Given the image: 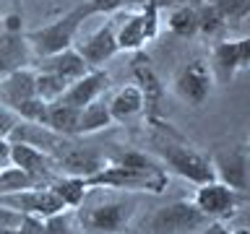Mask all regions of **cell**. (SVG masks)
<instances>
[{
	"instance_id": "obj_37",
	"label": "cell",
	"mask_w": 250,
	"mask_h": 234,
	"mask_svg": "<svg viewBox=\"0 0 250 234\" xmlns=\"http://www.w3.org/2000/svg\"><path fill=\"white\" fill-rule=\"evenodd\" d=\"M229 234H250V229H245V226H240V229H234V232H229Z\"/></svg>"
},
{
	"instance_id": "obj_10",
	"label": "cell",
	"mask_w": 250,
	"mask_h": 234,
	"mask_svg": "<svg viewBox=\"0 0 250 234\" xmlns=\"http://www.w3.org/2000/svg\"><path fill=\"white\" fill-rule=\"evenodd\" d=\"M208 161L214 167V177L219 182L248 193V146L245 143H237L229 148H216L208 156Z\"/></svg>"
},
{
	"instance_id": "obj_26",
	"label": "cell",
	"mask_w": 250,
	"mask_h": 234,
	"mask_svg": "<svg viewBox=\"0 0 250 234\" xmlns=\"http://www.w3.org/2000/svg\"><path fill=\"white\" fill-rule=\"evenodd\" d=\"M133 76H136V86L141 89V94H144V99H146V104L148 101H156L162 97V83H159V78H156V73L151 70V65H148V60L144 58H136V62H133Z\"/></svg>"
},
{
	"instance_id": "obj_35",
	"label": "cell",
	"mask_w": 250,
	"mask_h": 234,
	"mask_svg": "<svg viewBox=\"0 0 250 234\" xmlns=\"http://www.w3.org/2000/svg\"><path fill=\"white\" fill-rule=\"evenodd\" d=\"M11 164V140L8 138H0V169Z\"/></svg>"
},
{
	"instance_id": "obj_22",
	"label": "cell",
	"mask_w": 250,
	"mask_h": 234,
	"mask_svg": "<svg viewBox=\"0 0 250 234\" xmlns=\"http://www.w3.org/2000/svg\"><path fill=\"white\" fill-rule=\"evenodd\" d=\"M117 39V50H141L146 44V29L141 13H128L123 19V23L115 29Z\"/></svg>"
},
{
	"instance_id": "obj_23",
	"label": "cell",
	"mask_w": 250,
	"mask_h": 234,
	"mask_svg": "<svg viewBox=\"0 0 250 234\" xmlns=\"http://www.w3.org/2000/svg\"><path fill=\"white\" fill-rule=\"evenodd\" d=\"M167 26L175 37L190 39V37L198 34V13H195V8L190 3L177 5V8H172L169 19H167Z\"/></svg>"
},
{
	"instance_id": "obj_34",
	"label": "cell",
	"mask_w": 250,
	"mask_h": 234,
	"mask_svg": "<svg viewBox=\"0 0 250 234\" xmlns=\"http://www.w3.org/2000/svg\"><path fill=\"white\" fill-rule=\"evenodd\" d=\"M19 122V117H16L13 109H8L0 104V138H8V133L13 130V125Z\"/></svg>"
},
{
	"instance_id": "obj_16",
	"label": "cell",
	"mask_w": 250,
	"mask_h": 234,
	"mask_svg": "<svg viewBox=\"0 0 250 234\" xmlns=\"http://www.w3.org/2000/svg\"><path fill=\"white\" fill-rule=\"evenodd\" d=\"M37 70H50V73H58L60 78H65V81L70 83V81H76V78H81L83 73H89L91 68L86 65V60L78 55L76 47H68V50H62V52L39 58Z\"/></svg>"
},
{
	"instance_id": "obj_1",
	"label": "cell",
	"mask_w": 250,
	"mask_h": 234,
	"mask_svg": "<svg viewBox=\"0 0 250 234\" xmlns=\"http://www.w3.org/2000/svg\"><path fill=\"white\" fill-rule=\"evenodd\" d=\"M151 148L162 159L164 167H169L175 175H180L183 179H188V182L203 185V182L216 179L208 156L201 154L198 148H193L169 122L156 125V133L151 136Z\"/></svg>"
},
{
	"instance_id": "obj_28",
	"label": "cell",
	"mask_w": 250,
	"mask_h": 234,
	"mask_svg": "<svg viewBox=\"0 0 250 234\" xmlns=\"http://www.w3.org/2000/svg\"><path fill=\"white\" fill-rule=\"evenodd\" d=\"M16 117L23 122H34V125H44L47 122V109H50V104L47 101H42L39 97H29V99H23L19 101V104H13L11 107Z\"/></svg>"
},
{
	"instance_id": "obj_33",
	"label": "cell",
	"mask_w": 250,
	"mask_h": 234,
	"mask_svg": "<svg viewBox=\"0 0 250 234\" xmlns=\"http://www.w3.org/2000/svg\"><path fill=\"white\" fill-rule=\"evenodd\" d=\"M83 5L89 16H97V13H115L117 8L125 5V0H86Z\"/></svg>"
},
{
	"instance_id": "obj_21",
	"label": "cell",
	"mask_w": 250,
	"mask_h": 234,
	"mask_svg": "<svg viewBox=\"0 0 250 234\" xmlns=\"http://www.w3.org/2000/svg\"><path fill=\"white\" fill-rule=\"evenodd\" d=\"M47 187H50V190L62 200V206H65V208H78L83 203V198H86V190H89L86 182H83V177H73V175L55 177Z\"/></svg>"
},
{
	"instance_id": "obj_32",
	"label": "cell",
	"mask_w": 250,
	"mask_h": 234,
	"mask_svg": "<svg viewBox=\"0 0 250 234\" xmlns=\"http://www.w3.org/2000/svg\"><path fill=\"white\" fill-rule=\"evenodd\" d=\"M23 226H34V218L23 216L13 208L0 206V229H23Z\"/></svg>"
},
{
	"instance_id": "obj_18",
	"label": "cell",
	"mask_w": 250,
	"mask_h": 234,
	"mask_svg": "<svg viewBox=\"0 0 250 234\" xmlns=\"http://www.w3.org/2000/svg\"><path fill=\"white\" fill-rule=\"evenodd\" d=\"M107 107H109V115H112V122H128L146 109V99L138 86L130 83V86L117 89L115 97L107 101Z\"/></svg>"
},
{
	"instance_id": "obj_17",
	"label": "cell",
	"mask_w": 250,
	"mask_h": 234,
	"mask_svg": "<svg viewBox=\"0 0 250 234\" xmlns=\"http://www.w3.org/2000/svg\"><path fill=\"white\" fill-rule=\"evenodd\" d=\"M37 97L34 94V70L29 68H19L13 73H8L5 78H0V104L11 109L13 104Z\"/></svg>"
},
{
	"instance_id": "obj_3",
	"label": "cell",
	"mask_w": 250,
	"mask_h": 234,
	"mask_svg": "<svg viewBox=\"0 0 250 234\" xmlns=\"http://www.w3.org/2000/svg\"><path fill=\"white\" fill-rule=\"evenodd\" d=\"M89 19V11L86 5H76L73 11H68L65 16H60L58 21L47 23L42 29H34V31H26V42H29V50H34L39 58L44 55H55V52H62L68 47H73L76 42V34L81 29V23Z\"/></svg>"
},
{
	"instance_id": "obj_24",
	"label": "cell",
	"mask_w": 250,
	"mask_h": 234,
	"mask_svg": "<svg viewBox=\"0 0 250 234\" xmlns=\"http://www.w3.org/2000/svg\"><path fill=\"white\" fill-rule=\"evenodd\" d=\"M65 89H68V81L60 78L58 73H50V70H34V94L42 101H47V104L58 101Z\"/></svg>"
},
{
	"instance_id": "obj_20",
	"label": "cell",
	"mask_w": 250,
	"mask_h": 234,
	"mask_svg": "<svg viewBox=\"0 0 250 234\" xmlns=\"http://www.w3.org/2000/svg\"><path fill=\"white\" fill-rule=\"evenodd\" d=\"M78 112L81 109L70 107V104H62V101H52L50 109H47V128L58 136H65V138H73L78 136Z\"/></svg>"
},
{
	"instance_id": "obj_27",
	"label": "cell",
	"mask_w": 250,
	"mask_h": 234,
	"mask_svg": "<svg viewBox=\"0 0 250 234\" xmlns=\"http://www.w3.org/2000/svg\"><path fill=\"white\" fill-rule=\"evenodd\" d=\"M29 187H39V182L29 175V172L13 167V164H8V167L0 169V195L29 190Z\"/></svg>"
},
{
	"instance_id": "obj_15",
	"label": "cell",
	"mask_w": 250,
	"mask_h": 234,
	"mask_svg": "<svg viewBox=\"0 0 250 234\" xmlns=\"http://www.w3.org/2000/svg\"><path fill=\"white\" fill-rule=\"evenodd\" d=\"M29 65V42L21 31L3 29L0 34V78Z\"/></svg>"
},
{
	"instance_id": "obj_13",
	"label": "cell",
	"mask_w": 250,
	"mask_h": 234,
	"mask_svg": "<svg viewBox=\"0 0 250 234\" xmlns=\"http://www.w3.org/2000/svg\"><path fill=\"white\" fill-rule=\"evenodd\" d=\"M55 161H58V169L60 175L65 172V175H73V177H91L97 175L99 169L107 167V159L104 156H99L97 151H91V148H83V146H76L73 140H68L65 148L55 156Z\"/></svg>"
},
{
	"instance_id": "obj_2",
	"label": "cell",
	"mask_w": 250,
	"mask_h": 234,
	"mask_svg": "<svg viewBox=\"0 0 250 234\" xmlns=\"http://www.w3.org/2000/svg\"><path fill=\"white\" fill-rule=\"evenodd\" d=\"M86 187H115V190H146L164 193L167 187V172L164 169H133L123 164L107 161L104 169L83 179Z\"/></svg>"
},
{
	"instance_id": "obj_5",
	"label": "cell",
	"mask_w": 250,
	"mask_h": 234,
	"mask_svg": "<svg viewBox=\"0 0 250 234\" xmlns=\"http://www.w3.org/2000/svg\"><path fill=\"white\" fill-rule=\"evenodd\" d=\"M248 203V193L234 190V187L219 182V179H211V182H203L195 187L193 193V206L201 211L208 221H222V218L232 216L240 206Z\"/></svg>"
},
{
	"instance_id": "obj_12",
	"label": "cell",
	"mask_w": 250,
	"mask_h": 234,
	"mask_svg": "<svg viewBox=\"0 0 250 234\" xmlns=\"http://www.w3.org/2000/svg\"><path fill=\"white\" fill-rule=\"evenodd\" d=\"M107 89H109V73H107V70H102V68H91L89 73H83L81 78L70 81L68 89L62 91V97L58 101L81 109L86 104H91L94 99H99Z\"/></svg>"
},
{
	"instance_id": "obj_19",
	"label": "cell",
	"mask_w": 250,
	"mask_h": 234,
	"mask_svg": "<svg viewBox=\"0 0 250 234\" xmlns=\"http://www.w3.org/2000/svg\"><path fill=\"white\" fill-rule=\"evenodd\" d=\"M112 115H109V107L104 99H94L91 104L81 107L78 112V136H89V133H99L112 128Z\"/></svg>"
},
{
	"instance_id": "obj_4",
	"label": "cell",
	"mask_w": 250,
	"mask_h": 234,
	"mask_svg": "<svg viewBox=\"0 0 250 234\" xmlns=\"http://www.w3.org/2000/svg\"><path fill=\"white\" fill-rule=\"evenodd\" d=\"M133 214H136V200L130 198L102 200L81 211V226L89 234H120L130 224Z\"/></svg>"
},
{
	"instance_id": "obj_14",
	"label": "cell",
	"mask_w": 250,
	"mask_h": 234,
	"mask_svg": "<svg viewBox=\"0 0 250 234\" xmlns=\"http://www.w3.org/2000/svg\"><path fill=\"white\" fill-rule=\"evenodd\" d=\"M78 55L86 60L89 68H102L107 60H112L117 52V39H115V23H104V26L94 29L78 42Z\"/></svg>"
},
{
	"instance_id": "obj_29",
	"label": "cell",
	"mask_w": 250,
	"mask_h": 234,
	"mask_svg": "<svg viewBox=\"0 0 250 234\" xmlns=\"http://www.w3.org/2000/svg\"><path fill=\"white\" fill-rule=\"evenodd\" d=\"M211 5L222 13V19L229 21H242L250 11V0H208Z\"/></svg>"
},
{
	"instance_id": "obj_11",
	"label": "cell",
	"mask_w": 250,
	"mask_h": 234,
	"mask_svg": "<svg viewBox=\"0 0 250 234\" xmlns=\"http://www.w3.org/2000/svg\"><path fill=\"white\" fill-rule=\"evenodd\" d=\"M11 164L19 167V169H23V172H29L39 185L42 182L50 185L52 179L58 177V172H60L58 161H55L50 154L39 151V148L29 146V143H11Z\"/></svg>"
},
{
	"instance_id": "obj_6",
	"label": "cell",
	"mask_w": 250,
	"mask_h": 234,
	"mask_svg": "<svg viewBox=\"0 0 250 234\" xmlns=\"http://www.w3.org/2000/svg\"><path fill=\"white\" fill-rule=\"evenodd\" d=\"M208 218L193 206V200H175L162 206L151 218V234H193L201 232Z\"/></svg>"
},
{
	"instance_id": "obj_36",
	"label": "cell",
	"mask_w": 250,
	"mask_h": 234,
	"mask_svg": "<svg viewBox=\"0 0 250 234\" xmlns=\"http://www.w3.org/2000/svg\"><path fill=\"white\" fill-rule=\"evenodd\" d=\"M201 234H229V229H227L222 221H208V224L201 229Z\"/></svg>"
},
{
	"instance_id": "obj_31",
	"label": "cell",
	"mask_w": 250,
	"mask_h": 234,
	"mask_svg": "<svg viewBox=\"0 0 250 234\" xmlns=\"http://www.w3.org/2000/svg\"><path fill=\"white\" fill-rule=\"evenodd\" d=\"M138 13H141V19H144L146 42H151V39H156V34H159V5H156V0H148Z\"/></svg>"
},
{
	"instance_id": "obj_30",
	"label": "cell",
	"mask_w": 250,
	"mask_h": 234,
	"mask_svg": "<svg viewBox=\"0 0 250 234\" xmlns=\"http://www.w3.org/2000/svg\"><path fill=\"white\" fill-rule=\"evenodd\" d=\"M115 164L133 167V169H164L162 161H156L154 156H148L144 151H123L120 156H115Z\"/></svg>"
},
{
	"instance_id": "obj_38",
	"label": "cell",
	"mask_w": 250,
	"mask_h": 234,
	"mask_svg": "<svg viewBox=\"0 0 250 234\" xmlns=\"http://www.w3.org/2000/svg\"><path fill=\"white\" fill-rule=\"evenodd\" d=\"M120 234H123V232H120Z\"/></svg>"
},
{
	"instance_id": "obj_9",
	"label": "cell",
	"mask_w": 250,
	"mask_h": 234,
	"mask_svg": "<svg viewBox=\"0 0 250 234\" xmlns=\"http://www.w3.org/2000/svg\"><path fill=\"white\" fill-rule=\"evenodd\" d=\"M175 94L185 104L190 107H201L203 101L208 99L211 89H214V76H211V68L206 60H190L185 62L183 68L175 73Z\"/></svg>"
},
{
	"instance_id": "obj_25",
	"label": "cell",
	"mask_w": 250,
	"mask_h": 234,
	"mask_svg": "<svg viewBox=\"0 0 250 234\" xmlns=\"http://www.w3.org/2000/svg\"><path fill=\"white\" fill-rule=\"evenodd\" d=\"M190 5L195 8V13H198V34L219 37L227 29V21L222 19V13H219L208 0H195V3H190Z\"/></svg>"
},
{
	"instance_id": "obj_7",
	"label": "cell",
	"mask_w": 250,
	"mask_h": 234,
	"mask_svg": "<svg viewBox=\"0 0 250 234\" xmlns=\"http://www.w3.org/2000/svg\"><path fill=\"white\" fill-rule=\"evenodd\" d=\"M0 206L13 208L31 218H42V221L44 218H52V216H62L68 211L50 187H29V190L0 195Z\"/></svg>"
},
{
	"instance_id": "obj_8",
	"label": "cell",
	"mask_w": 250,
	"mask_h": 234,
	"mask_svg": "<svg viewBox=\"0 0 250 234\" xmlns=\"http://www.w3.org/2000/svg\"><path fill=\"white\" fill-rule=\"evenodd\" d=\"M250 65V39H222L219 44H214L211 52V76L214 83H229L240 70H245Z\"/></svg>"
}]
</instances>
